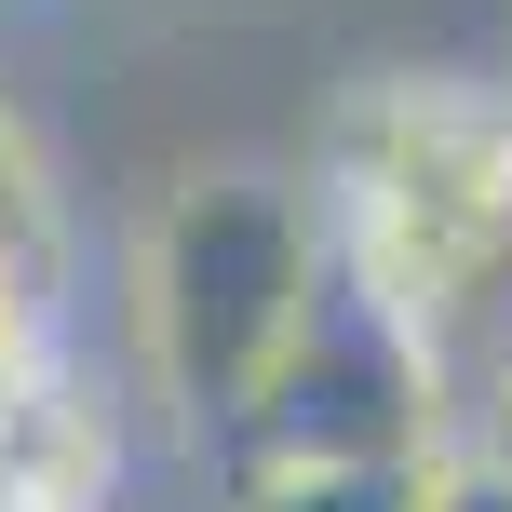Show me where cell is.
Instances as JSON below:
<instances>
[{
  "label": "cell",
  "mask_w": 512,
  "mask_h": 512,
  "mask_svg": "<svg viewBox=\"0 0 512 512\" xmlns=\"http://www.w3.org/2000/svg\"><path fill=\"white\" fill-rule=\"evenodd\" d=\"M459 445V405H445L432 351L364 297L351 270L324 283L310 337L283 351V378L256 391L243 445L216 459V486H283V472H418Z\"/></svg>",
  "instance_id": "3957f363"
},
{
  "label": "cell",
  "mask_w": 512,
  "mask_h": 512,
  "mask_svg": "<svg viewBox=\"0 0 512 512\" xmlns=\"http://www.w3.org/2000/svg\"><path fill=\"white\" fill-rule=\"evenodd\" d=\"M324 283H337V243H324L310 162H189L149 189L122 256V324H135L149 405L203 445V472L243 445L256 391L310 337Z\"/></svg>",
  "instance_id": "7a4b0ae2"
},
{
  "label": "cell",
  "mask_w": 512,
  "mask_h": 512,
  "mask_svg": "<svg viewBox=\"0 0 512 512\" xmlns=\"http://www.w3.org/2000/svg\"><path fill=\"white\" fill-rule=\"evenodd\" d=\"M432 499V459L418 472H283V486H216V512H418Z\"/></svg>",
  "instance_id": "5b68a950"
},
{
  "label": "cell",
  "mask_w": 512,
  "mask_h": 512,
  "mask_svg": "<svg viewBox=\"0 0 512 512\" xmlns=\"http://www.w3.org/2000/svg\"><path fill=\"white\" fill-rule=\"evenodd\" d=\"M54 270H68V256H0V391L68 364V310H54Z\"/></svg>",
  "instance_id": "277c9868"
},
{
  "label": "cell",
  "mask_w": 512,
  "mask_h": 512,
  "mask_svg": "<svg viewBox=\"0 0 512 512\" xmlns=\"http://www.w3.org/2000/svg\"><path fill=\"white\" fill-rule=\"evenodd\" d=\"M0 256H68V203H54V162L27 149L14 95H0Z\"/></svg>",
  "instance_id": "8992f818"
},
{
  "label": "cell",
  "mask_w": 512,
  "mask_h": 512,
  "mask_svg": "<svg viewBox=\"0 0 512 512\" xmlns=\"http://www.w3.org/2000/svg\"><path fill=\"white\" fill-rule=\"evenodd\" d=\"M297 162L337 270L432 351L459 432H512V68H351Z\"/></svg>",
  "instance_id": "6da1fadb"
},
{
  "label": "cell",
  "mask_w": 512,
  "mask_h": 512,
  "mask_svg": "<svg viewBox=\"0 0 512 512\" xmlns=\"http://www.w3.org/2000/svg\"><path fill=\"white\" fill-rule=\"evenodd\" d=\"M418 512H512V432H459L432 459V499Z\"/></svg>",
  "instance_id": "52a82bcc"
}]
</instances>
